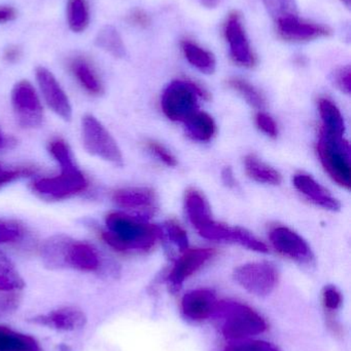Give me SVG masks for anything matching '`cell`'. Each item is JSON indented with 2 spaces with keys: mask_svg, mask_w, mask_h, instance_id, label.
Segmentation results:
<instances>
[{
  "mask_svg": "<svg viewBox=\"0 0 351 351\" xmlns=\"http://www.w3.org/2000/svg\"><path fill=\"white\" fill-rule=\"evenodd\" d=\"M24 286V280L10 258L0 251V292L16 293Z\"/></svg>",
  "mask_w": 351,
  "mask_h": 351,
  "instance_id": "28",
  "label": "cell"
},
{
  "mask_svg": "<svg viewBox=\"0 0 351 351\" xmlns=\"http://www.w3.org/2000/svg\"><path fill=\"white\" fill-rule=\"evenodd\" d=\"M12 105L21 127L33 129L43 123V105L36 90L28 80H21L14 84L12 90Z\"/></svg>",
  "mask_w": 351,
  "mask_h": 351,
  "instance_id": "8",
  "label": "cell"
},
{
  "mask_svg": "<svg viewBox=\"0 0 351 351\" xmlns=\"http://www.w3.org/2000/svg\"><path fill=\"white\" fill-rule=\"evenodd\" d=\"M16 16V10L12 6L0 5V24L12 22Z\"/></svg>",
  "mask_w": 351,
  "mask_h": 351,
  "instance_id": "44",
  "label": "cell"
},
{
  "mask_svg": "<svg viewBox=\"0 0 351 351\" xmlns=\"http://www.w3.org/2000/svg\"><path fill=\"white\" fill-rule=\"evenodd\" d=\"M68 69L82 90L91 96H101L104 92L102 80L92 62L84 56H74L68 61Z\"/></svg>",
  "mask_w": 351,
  "mask_h": 351,
  "instance_id": "18",
  "label": "cell"
},
{
  "mask_svg": "<svg viewBox=\"0 0 351 351\" xmlns=\"http://www.w3.org/2000/svg\"><path fill=\"white\" fill-rule=\"evenodd\" d=\"M82 135L89 154L115 166H123V156L117 142L96 117L91 114L82 117Z\"/></svg>",
  "mask_w": 351,
  "mask_h": 351,
  "instance_id": "6",
  "label": "cell"
},
{
  "mask_svg": "<svg viewBox=\"0 0 351 351\" xmlns=\"http://www.w3.org/2000/svg\"><path fill=\"white\" fill-rule=\"evenodd\" d=\"M201 3L203 4L204 6L208 8H214L216 6H218V2L220 0H200Z\"/></svg>",
  "mask_w": 351,
  "mask_h": 351,
  "instance_id": "47",
  "label": "cell"
},
{
  "mask_svg": "<svg viewBox=\"0 0 351 351\" xmlns=\"http://www.w3.org/2000/svg\"><path fill=\"white\" fill-rule=\"evenodd\" d=\"M35 75L47 106L64 121H70L72 108L69 99L54 74L47 68L37 67Z\"/></svg>",
  "mask_w": 351,
  "mask_h": 351,
  "instance_id": "11",
  "label": "cell"
},
{
  "mask_svg": "<svg viewBox=\"0 0 351 351\" xmlns=\"http://www.w3.org/2000/svg\"><path fill=\"white\" fill-rule=\"evenodd\" d=\"M222 179L227 187L233 188L236 186V180H235L234 174H233V171L231 168H225L223 170Z\"/></svg>",
  "mask_w": 351,
  "mask_h": 351,
  "instance_id": "45",
  "label": "cell"
},
{
  "mask_svg": "<svg viewBox=\"0 0 351 351\" xmlns=\"http://www.w3.org/2000/svg\"><path fill=\"white\" fill-rule=\"evenodd\" d=\"M185 132L191 139L198 142H207L216 134V123L207 113L196 111L189 119L183 121Z\"/></svg>",
  "mask_w": 351,
  "mask_h": 351,
  "instance_id": "24",
  "label": "cell"
},
{
  "mask_svg": "<svg viewBox=\"0 0 351 351\" xmlns=\"http://www.w3.org/2000/svg\"><path fill=\"white\" fill-rule=\"evenodd\" d=\"M228 86L239 93L251 106L257 109H263L266 106V100L263 94L257 88L242 78L233 77L228 80Z\"/></svg>",
  "mask_w": 351,
  "mask_h": 351,
  "instance_id": "30",
  "label": "cell"
},
{
  "mask_svg": "<svg viewBox=\"0 0 351 351\" xmlns=\"http://www.w3.org/2000/svg\"><path fill=\"white\" fill-rule=\"evenodd\" d=\"M47 149H49V154L59 164L60 168H70V167L76 166L69 145L61 138H55L52 140L47 146Z\"/></svg>",
  "mask_w": 351,
  "mask_h": 351,
  "instance_id": "33",
  "label": "cell"
},
{
  "mask_svg": "<svg viewBox=\"0 0 351 351\" xmlns=\"http://www.w3.org/2000/svg\"><path fill=\"white\" fill-rule=\"evenodd\" d=\"M60 169V175L35 180L32 191L47 200H63L86 191L89 181L78 167Z\"/></svg>",
  "mask_w": 351,
  "mask_h": 351,
  "instance_id": "5",
  "label": "cell"
},
{
  "mask_svg": "<svg viewBox=\"0 0 351 351\" xmlns=\"http://www.w3.org/2000/svg\"><path fill=\"white\" fill-rule=\"evenodd\" d=\"M68 26L74 33H82L90 24L88 0H68L66 8Z\"/></svg>",
  "mask_w": 351,
  "mask_h": 351,
  "instance_id": "27",
  "label": "cell"
},
{
  "mask_svg": "<svg viewBox=\"0 0 351 351\" xmlns=\"http://www.w3.org/2000/svg\"><path fill=\"white\" fill-rule=\"evenodd\" d=\"M70 239L66 234H56L45 241L41 245V256L45 267L65 269V253Z\"/></svg>",
  "mask_w": 351,
  "mask_h": 351,
  "instance_id": "21",
  "label": "cell"
},
{
  "mask_svg": "<svg viewBox=\"0 0 351 351\" xmlns=\"http://www.w3.org/2000/svg\"><path fill=\"white\" fill-rule=\"evenodd\" d=\"M294 185L303 195L306 196L317 206L333 212L339 210L341 208L340 202L310 176L305 174L295 176Z\"/></svg>",
  "mask_w": 351,
  "mask_h": 351,
  "instance_id": "19",
  "label": "cell"
},
{
  "mask_svg": "<svg viewBox=\"0 0 351 351\" xmlns=\"http://www.w3.org/2000/svg\"><path fill=\"white\" fill-rule=\"evenodd\" d=\"M198 97L208 99L210 95L196 82L174 80L163 93V112L173 121H185L197 111Z\"/></svg>",
  "mask_w": 351,
  "mask_h": 351,
  "instance_id": "2",
  "label": "cell"
},
{
  "mask_svg": "<svg viewBox=\"0 0 351 351\" xmlns=\"http://www.w3.org/2000/svg\"><path fill=\"white\" fill-rule=\"evenodd\" d=\"M0 351H43L32 336L0 325Z\"/></svg>",
  "mask_w": 351,
  "mask_h": 351,
  "instance_id": "23",
  "label": "cell"
},
{
  "mask_svg": "<svg viewBox=\"0 0 351 351\" xmlns=\"http://www.w3.org/2000/svg\"><path fill=\"white\" fill-rule=\"evenodd\" d=\"M146 146H148V149L150 150L152 154H155L161 162H164L166 166H177V158H174V156H173L165 146L161 145L160 143L156 141H148V143H146Z\"/></svg>",
  "mask_w": 351,
  "mask_h": 351,
  "instance_id": "39",
  "label": "cell"
},
{
  "mask_svg": "<svg viewBox=\"0 0 351 351\" xmlns=\"http://www.w3.org/2000/svg\"><path fill=\"white\" fill-rule=\"evenodd\" d=\"M128 22H129L130 24L134 25V26L140 27V28H146V27L150 26V19L144 10L136 8V10H132V12L128 14Z\"/></svg>",
  "mask_w": 351,
  "mask_h": 351,
  "instance_id": "42",
  "label": "cell"
},
{
  "mask_svg": "<svg viewBox=\"0 0 351 351\" xmlns=\"http://www.w3.org/2000/svg\"><path fill=\"white\" fill-rule=\"evenodd\" d=\"M12 144V140L10 138L5 137V136L2 134V132L0 131V150L4 149V148L8 147Z\"/></svg>",
  "mask_w": 351,
  "mask_h": 351,
  "instance_id": "46",
  "label": "cell"
},
{
  "mask_svg": "<svg viewBox=\"0 0 351 351\" xmlns=\"http://www.w3.org/2000/svg\"><path fill=\"white\" fill-rule=\"evenodd\" d=\"M20 305L16 293L0 292V319L12 315Z\"/></svg>",
  "mask_w": 351,
  "mask_h": 351,
  "instance_id": "38",
  "label": "cell"
},
{
  "mask_svg": "<svg viewBox=\"0 0 351 351\" xmlns=\"http://www.w3.org/2000/svg\"><path fill=\"white\" fill-rule=\"evenodd\" d=\"M113 200L117 206L139 214L152 215L157 208V195L148 187H129L115 190Z\"/></svg>",
  "mask_w": 351,
  "mask_h": 351,
  "instance_id": "17",
  "label": "cell"
},
{
  "mask_svg": "<svg viewBox=\"0 0 351 351\" xmlns=\"http://www.w3.org/2000/svg\"><path fill=\"white\" fill-rule=\"evenodd\" d=\"M30 322L56 331L72 332L84 327L87 317L84 311L78 307L63 306L45 315H36L30 319Z\"/></svg>",
  "mask_w": 351,
  "mask_h": 351,
  "instance_id": "14",
  "label": "cell"
},
{
  "mask_svg": "<svg viewBox=\"0 0 351 351\" xmlns=\"http://www.w3.org/2000/svg\"><path fill=\"white\" fill-rule=\"evenodd\" d=\"M216 254V250L214 249L198 247L187 250V252L177 260L169 274L168 285L170 290L172 292L181 290L185 280L197 272L202 266L205 265Z\"/></svg>",
  "mask_w": 351,
  "mask_h": 351,
  "instance_id": "13",
  "label": "cell"
},
{
  "mask_svg": "<svg viewBox=\"0 0 351 351\" xmlns=\"http://www.w3.org/2000/svg\"><path fill=\"white\" fill-rule=\"evenodd\" d=\"M276 31L282 39L292 43H304L328 36V27L301 20L297 14H288L276 19Z\"/></svg>",
  "mask_w": 351,
  "mask_h": 351,
  "instance_id": "12",
  "label": "cell"
},
{
  "mask_svg": "<svg viewBox=\"0 0 351 351\" xmlns=\"http://www.w3.org/2000/svg\"><path fill=\"white\" fill-rule=\"evenodd\" d=\"M164 230L169 241L175 245L179 251H187L189 247V239H188L187 232L181 228L179 223L172 220L167 221L164 224Z\"/></svg>",
  "mask_w": 351,
  "mask_h": 351,
  "instance_id": "35",
  "label": "cell"
},
{
  "mask_svg": "<svg viewBox=\"0 0 351 351\" xmlns=\"http://www.w3.org/2000/svg\"><path fill=\"white\" fill-rule=\"evenodd\" d=\"M233 276L237 284L255 296H268L278 284V269L268 262L239 266L234 270Z\"/></svg>",
  "mask_w": 351,
  "mask_h": 351,
  "instance_id": "7",
  "label": "cell"
},
{
  "mask_svg": "<svg viewBox=\"0 0 351 351\" xmlns=\"http://www.w3.org/2000/svg\"><path fill=\"white\" fill-rule=\"evenodd\" d=\"M343 1L346 2V5H348V6L350 5L351 0H343Z\"/></svg>",
  "mask_w": 351,
  "mask_h": 351,
  "instance_id": "48",
  "label": "cell"
},
{
  "mask_svg": "<svg viewBox=\"0 0 351 351\" xmlns=\"http://www.w3.org/2000/svg\"><path fill=\"white\" fill-rule=\"evenodd\" d=\"M270 241L274 249L301 264H310L313 254L308 243L288 227L278 226L270 231Z\"/></svg>",
  "mask_w": 351,
  "mask_h": 351,
  "instance_id": "10",
  "label": "cell"
},
{
  "mask_svg": "<svg viewBox=\"0 0 351 351\" xmlns=\"http://www.w3.org/2000/svg\"><path fill=\"white\" fill-rule=\"evenodd\" d=\"M224 33L233 61L242 67L253 68L256 65V57L238 12L229 14L225 23Z\"/></svg>",
  "mask_w": 351,
  "mask_h": 351,
  "instance_id": "9",
  "label": "cell"
},
{
  "mask_svg": "<svg viewBox=\"0 0 351 351\" xmlns=\"http://www.w3.org/2000/svg\"><path fill=\"white\" fill-rule=\"evenodd\" d=\"M224 351H280L274 344L263 340H241L227 346Z\"/></svg>",
  "mask_w": 351,
  "mask_h": 351,
  "instance_id": "36",
  "label": "cell"
},
{
  "mask_svg": "<svg viewBox=\"0 0 351 351\" xmlns=\"http://www.w3.org/2000/svg\"><path fill=\"white\" fill-rule=\"evenodd\" d=\"M96 45L100 49L115 58H123L126 55V47L123 39L113 26H105L97 34Z\"/></svg>",
  "mask_w": 351,
  "mask_h": 351,
  "instance_id": "29",
  "label": "cell"
},
{
  "mask_svg": "<svg viewBox=\"0 0 351 351\" xmlns=\"http://www.w3.org/2000/svg\"><path fill=\"white\" fill-rule=\"evenodd\" d=\"M38 172L37 169L33 166L14 167V168H8V167L2 166L0 164V188L2 186L8 185L16 180L21 178L29 177L36 174Z\"/></svg>",
  "mask_w": 351,
  "mask_h": 351,
  "instance_id": "34",
  "label": "cell"
},
{
  "mask_svg": "<svg viewBox=\"0 0 351 351\" xmlns=\"http://www.w3.org/2000/svg\"><path fill=\"white\" fill-rule=\"evenodd\" d=\"M224 311L222 333L231 341H241L260 335L267 330L265 319L251 307L241 303L218 304Z\"/></svg>",
  "mask_w": 351,
  "mask_h": 351,
  "instance_id": "3",
  "label": "cell"
},
{
  "mask_svg": "<svg viewBox=\"0 0 351 351\" xmlns=\"http://www.w3.org/2000/svg\"><path fill=\"white\" fill-rule=\"evenodd\" d=\"M218 303L216 294L212 290L198 289L183 297L181 311L191 321H205L216 313Z\"/></svg>",
  "mask_w": 351,
  "mask_h": 351,
  "instance_id": "16",
  "label": "cell"
},
{
  "mask_svg": "<svg viewBox=\"0 0 351 351\" xmlns=\"http://www.w3.org/2000/svg\"><path fill=\"white\" fill-rule=\"evenodd\" d=\"M185 210L190 222L198 232L214 221L207 200L197 190H189L185 194Z\"/></svg>",
  "mask_w": 351,
  "mask_h": 351,
  "instance_id": "20",
  "label": "cell"
},
{
  "mask_svg": "<svg viewBox=\"0 0 351 351\" xmlns=\"http://www.w3.org/2000/svg\"><path fill=\"white\" fill-rule=\"evenodd\" d=\"M102 267L101 255L94 245L71 237L66 249L65 269L72 268L80 271L98 272Z\"/></svg>",
  "mask_w": 351,
  "mask_h": 351,
  "instance_id": "15",
  "label": "cell"
},
{
  "mask_svg": "<svg viewBox=\"0 0 351 351\" xmlns=\"http://www.w3.org/2000/svg\"><path fill=\"white\" fill-rule=\"evenodd\" d=\"M181 49L189 63L200 71L205 74H212L216 71V59L210 51L191 40L181 41Z\"/></svg>",
  "mask_w": 351,
  "mask_h": 351,
  "instance_id": "25",
  "label": "cell"
},
{
  "mask_svg": "<svg viewBox=\"0 0 351 351\" xmlns=\"http://www.w3.org/2000/svg\"><path fill=\"white\" fill-rule=\"evenodd\" d=\"M230 243H239L247 249L259 252V253H268L269 252V249L265 243L259 241L249 231L240 228V227H231Z\"/></svg>",
  "mask_w": 351,
  "mask_h": 351,
  "instance_id": "32",
  "label": "cell"
},
{
  "mask_svg": "<svg viewBox=\"0 0 351 351\" xmlns=\"http://www.w3.org/2000/svg\"><path fill=\"white\" fill-rule=\"evenodd\" d=\"M321 301L327 311H337L343 303L341 292L333 285H328L321 291Z\"/></svg>",
  "mask_w": 351,
  "mask_h": 351,
  "instance_id": "37",
  "label": "cell"
},
{
  "mask_svg": "<svg viewBox=\"0 0 351 351\" xmlns=\"http://www.w3.org/2000/svg\"><path fill=\"white\" fill-rule=\"evenodd\" d=\"M26 233L24 225L19 221L0 218V245L20 243Z\"/></svg>",
  "mask_w": 351,
  "mask_h": 351,
  "instance_id": "31",
  "label": "cell"
},
{
  "mask_svg": "<svg viewBox=\"0 0 351 351\" xmlns=\"http://www.w3.org/2000/svg\"><path fill=\"white\" fill-rule=\"evenodd\" d=\"M334 84L341 92L350 95L351 90V70L350 66H344L336 70L333 74Z\"/></svg>",
  "mask_w": 351,
  "mask_h": 351,
  "instance_id": "40",
  "label": "cell"
},
{
  "mask_svg": "<svg viewBox=\"0 0 351 351\" xmlns=\"http://www.w3.org/2000/svg\"><path fill=\"white\" fill-rule=\"evenodd\" d=\"M105 224L106 229H99V237L119 253L150 251L162 235V230L156 225L122 212L109 213L105 217Z\"/></svg>",
  "mask_w": 351,
  "mask_h": 351,
  "instance_id": "1",
  "label": "cell"
},
{
  "mask_svg": "<svg viewBox=\"0 0 351 351\" xmlns=\"http://www.w3.org/2000/svg\"><path fill=\"white\" fill-rule=\"evenodd\" d=\"M319 109L323 121L321 132L333 137L343 138L346 123L338 107L329 99H321Z\"/></svg>",
  "mask_w": 351,
  "mask_h": 351,
  "instance_id": "22",
  "label": "cell"
},
{
  "mask_svg": "<svg viewBox=\"0 0 351 351\" xmlns=\"http://www.w3.org/2000/svg\"><path fill=\"white\" fill-rule=\"evenodd\" d=\"M317 154L330 177L341 187L350 189V148L344 138L333 137L321 132Z\"/></svg>",
  "mask_w": 351,
  "mask_h": 351,
  "instance_id": "4",
  "label": "cell"
},
{
  "mask_svg": "<svg viewBox=\"0 0 351 351\" xmlns=\"http://www.w3.org/2000/svg\"><path fill=\"white\" fill-rule=\"evenodd\" d=\"M256 123L258 128L261 130L266 135L271 138L278 137V129L274 119H272L267 113L259 112L256 117Z\"/></svg>",
  "mask_w": 351,
  "mask_h": 351,
  "instance_id": "41",
  "label": "cell"
},
{
  "mask_svg": "<svg viewBox=\"0 0 351 351\" xmlns=\"http://www.w3.org/2000/svg\"><path fill=\"white\" fill-rule=\"evenodd\" d=\"M245 165L247 175L255 181L269 185H280L282 183V175L253 154L245 158Z\"/></svg>",
  "mask_w": 351,
  "mask_h": 351,
  "instance_id": "26",
  "label": "cell"
},
{
  "mask_svg": "<svg viewBox=\"0 0 351 351\" xmlns=\"http://www.w3.org/2000/svg\"><path fill=\"white\" fill-rule=\"evenodd\" d=\"M21 56H22V49L18 45H10L3 51V59L8 63H16L20 60Z\"/></svg>",
  "mask_w": 351,
  "mask_h": 351,
  "instance_id": "43",
  "label": "cell"
}]
</instances>
